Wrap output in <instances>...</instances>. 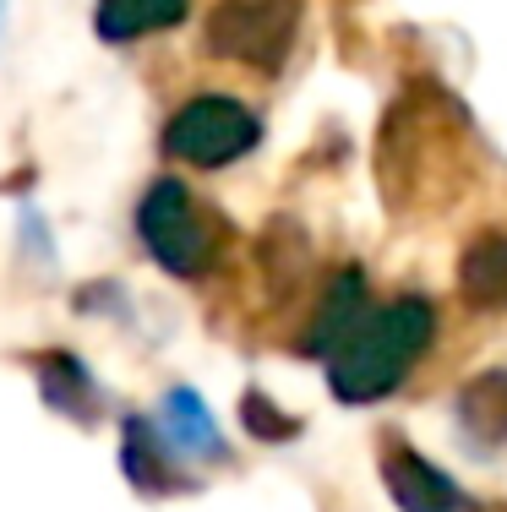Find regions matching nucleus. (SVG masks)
Returning a JSON list of instances; mask_svg holds the SVG:
<instances>
[{"instance_id": "nucleus-1", "label": "nucleus", "mask_w": 507, "mask_h": 512, "mask_svg": "<svg viewBox=\"0 0 507 512\" xmlns=\"http://www.w3.org/2000/svg\"><path fill=\"white\" fill-rule=\"evenodd\" d=\"M431 338H437V311L420 295H404L393 306L371 311L366 327L328 360L333 393L344 404H377V398H388L404 382L409 365L431 349Z\"/></svg>"}, {"instance_id": "nucleus-2", "label": "nucleus", "mask_w": 507, "mask_h": 512, "mask_svg": "<svg viewBox=\"0 0 507 512\" xmlns=\"http://www.w3.org/2000/svg\"><path fill=\"white\" fill-rule=\"evenodd\" d=\"M137 235L153 251V262L175 278H202L213 267V224L180 180H159L137 207Z\"/></svg>"}, {"instance_id": "nucleus-3", "label": "nucleus", "mask_w": 507, "mask_h": 512, "mask_svg": "<svg viewBox=\"0 0 507 512\" xmlns=\"http://www.w3.org/2000/svg\"><path fill=\"white\" fill-rule=\"evenodd\" d=\"M262 137L257 115H251L240 99H224V93H202V99L180 104L164 126V153L180 158L191 169H219L235 164L240 153H251Z\"/></svg>"}, {"instance_id": "nucleus-4", "label": "nucleus", "mask_w": 507, "mask_h": 512, "mask_svg": "<svg viewBox=\"0 0 507 512\" xmlns=\"http://www.w3.org/2000/svg\"><path fill=\"white\" fill-rule=\"evenodd\" d=\"M300 33V0H219L208 17V50L257 71H279Z\"/></svg>"}, {"instance_id": "nucleus-5", "label": "nucleus", "mask_w": 507, "mask_h": 512, "mask_svg": "<svg viewBox=\"0 0 507 512\" xmlns=\"http://www.w3.org/2000/svg\"><path fill=\"white\" fill-rule=\"evenodd\" d=\"M382 480H388V496L398 512H469V496L431 458H420L415 447H393L382 458Z\"/></svg>"}, {"instance_id": "nucleus-6", "label": "nucleus", "mask_w": 507, "mask_h": 512, "mask_svg": "<svg viewBox=\"0 0 507 512\" xmlns=\"http://www.w3.org/2000/svg\"><path fill=\"white\" fill-rule=\"evenodd\" d=\"M153 431H159V442L169 447V458H180V463L224 458V436H219V425H213L208 404H202V398L191 393V387H175V393H164Z\"/></svg>"}, {"instance_id": "nucleus-7", "label": "nucleus", "mask_w": 507, "mask_h": 512, "mask_svg": "<svg viewBox=\"0 0 507 512\" xmlns=\"http://www.w3.org/2000/svg\"><path fill=\"white\" fill-rule=\"evenodd\" d=\"M366 316H371V289H366V273L360 267H344V273H333V284H328V300H322V311H317V322H311V355H322V360H333L338 349L349 344V338L366 327Z\"/></svg>"}, {"instance_id": "nucleus-8", "label": "nucleus", "mask_w": 507, "mask_h": 512, "mask_svg": "<svg viewBox=\"0 0 507 512\" xmlns=\"http://www.w3.org/2000/svg\"><path fill=\"white\" fill-rule=\"evenodd\" d=\"M458 289L475 311L507 306V235H480L458 256Z\"/></svg>"}, {"instance_id": "nucleus-9", "label": "nucleus", "mask_w": 507, "mask_h": 512, "mask_svg": "<svg viewBox=\"0 0 507 512\" xmlns=\"http://www.w3.org/2000/svg\"><path fill=\"white\" fill-rule=\"evenodd\" d=\"M186 6L191 0H99L93 33H99L104 44H131V39H142V33L186 22Z\"/></svg>"}, {"instance_id": "nucleus-10", "label": "nucleus", "mask_w": 507, "mask_h": 512, "mask_svg": "<svg viewBox=\"0 0 507 512\" xmlns=\"http://www.w3.org/2000/svg\"><path fill=\"white\" fill-rule=\"evenodd\" d=\"M458 420L480 447L507 442V371H491L458 393Z\"/></svg>"}, {"instance_id": "nucleus-11", "label": "nucleus", "mask_w": 507, "mask_h": 512, "mask_svg": "<svg viewBox=\"0 0 507 512\" xmlns=\"http://www.w3.org/2000/svg\"><path fill=\"white\" fill-rule=\"evenodd\" d=\"M39 382H44V398L71 414V420H93V376L82 371V360L71 355H50L39 365Z\"/></svg>"}, {"instance_id": "nucleus-12", "label": "nucleus", "mask_w": 507, "mask_h": 512, "mask_svg": "<svg viewBox=\"0 0 507 512\" xmlns=\"http://www.w3.org/2000/svg\"><path fill=\"white\" fill-rule=\"evenodd\" d=\"M240 420H246V431L262 436V442H284V436H295V414L273 409L268 393H246V404H240Z\"/></svg>"}]
</instances>
